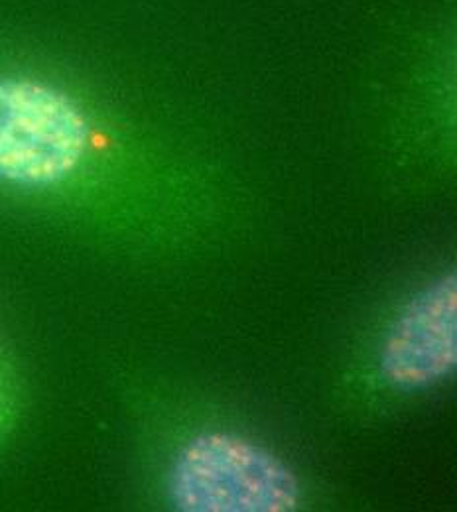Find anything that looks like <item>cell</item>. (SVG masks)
Here are the masks:
<instances>
[{
  "label": "cell",
  "instance_id": "1",
  "mask_svg": "<svg viewBox=\"0 0 457 512\" xmlns=\"http://www.w3.org/2000/svg\"><path fill=\"white\" fill-rule=\"evenodd\" d=\"M91 125L62 89L0 77V184L54 188L73 178L91 150Z\"/></svg>",
  "mask_w": 457,
  "mask_h": 512
},
{
  "label": "cell",
  "instance_id": "2",
  "mask_svg": "<svg viewBox=\"0 0 457 512\" xmlns=\"http://www.w3.org/2000/svg\"><path fill=\"white\" fill-rule=\"evenodd\" d=\"M172 499L186 512H288L300 503V485L268 449L231 434H201L174 463Z\"/></svg>",
  "mask_w": 457,
  "mask_h": 512
},
{
  "label": "cell",
  "instance_id": "3",
  "mask_svg": "<svg viewBox=\"0 0 457 512\" xmlns=\"http://www.w3.org/2000/svg\"><path fill=\"white\" fill-rule=\"evenodd\" d=\"M457 363V282L448 274L418 294L394 321L381 367L400 388H422L452 375Z\"/></svg>",
  "mask_w": 457,
  "mask_h": 512
}]
</instances>
